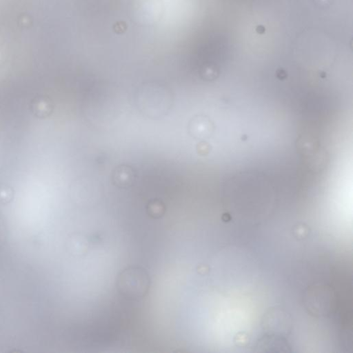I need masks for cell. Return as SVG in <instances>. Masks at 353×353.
Here are the masks:
<instances>
[{
  "mask_svg": "<svg viewBox=\"0 0 353 353\" xmlns=\"http://www.w3.org/2000/svg\"><path fill=\"white\" fill-rule=\"evenodd\" d=\"M126 29V24L124 22H117V23L114 26V30L117 33H123Z\"/></svg>",
  "mask_w": 353,
  "mask_h": 353,
  "instance_id": "cell-1",
  "label": "cell"
}]
</instances>
